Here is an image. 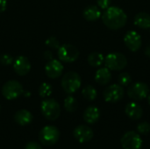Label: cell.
<instances>
[{
    "label": "cell",
    "mask_w": 150,
    "mask_h": 149,
    "mask_svg": "<svg viewBox=\"0 0 150 149\" xmlns=\"http://www.w3.org/2000/svg\"><path fill=\"white\" fill-rule=\"evenodd\" d=\"M103 23L111 30H119L127 22V15L118 6H109L102 14Z\"/></svg>",
    "instance_id": "obj_1"
},
{
    "label": "cell",
    "mask_w": 150,
    "mask_h": 149,
    "mask_svg": "<svg viewBox=\"0 0 150 149\" xmlns=\"http://www.w3.org/2000/svg\"><path fill=\"white\" fill-rule=\"evenodd\" d=\"M105 65L110 70L120 71L124 69L127 65V57L119 52H112L105 57Z\"/></svg>",
    "instance_id": "obj_2"
},
{
    "label": "cell",
    "mask_w": 150,
    "mask_h": 149,
    "mask_svg": "<svg viewBox=\"0 0 150 149\" xmlns=\"http://www.w3.org/2000/svg\"><path fill=\"white\" fill-rule=\"evenodd\" d=\"M82 80L80 76L74 71L67 72L62 79V87L68 94H73L81 87Z\"/></svg>",
    "instance_id": "obj_3"
},
{
    "label": "cell",
    "mask_w": 150,
    "mask_h": 149,
    "mask_svg": "<svg viewBox=\"0 0 150 149\" xmlns=\"http://www.w3.org/2000/svg\"><path fill=\"white\" fill-rule=\"evenodd\" d=\"M40 109L43 116L50 121L56 120L61 114V106L58 102L53 98L43 100Z\"/></svg>",
    "instance_id": "obj_4"
},
{
    "label": "cell",
    "mask_w": 150,
    "mask_h": 149,
    "mask_svg": "<svg viewBox=\"0 0 150 149\" xmlns=\"http://www.w3.org/2000/svg\"><path fill=\"white\" fill-rule=\"evenodd\" d=\"M59 138L60 132L58 128L54 126H44L39 133V139L40 142L45 146H52L55 144Z\"/></svg>",
    "instance_id": "obj_5"
},
{
    "label": "cell",
    "mask_w": 150,
    "mask_h": 149,
    "mask_svg": "<svg viewBox=\"0 0 150 149\" xmlns=\"http://www.w3.org/2000/svg\"><path fill=\"white\" fill-rule=\"evenodd\" d=\"M127 93L131 99L135 101H141L146 98L149 94V87L145 83L137 82L128 86Z\"/></svg>",
    "instance_id": "obj_6"
},
{
    "label": "cell",
    "mask_w": 150,
    "mask_h": 149,
    "mask_svg": "<svg viewBox=\"0 0 150 149\" xmlns=\"http://www.w3.org/2000/svg\"><path fill=\"white\" fill-rule=\"evenodd\" d=\"M24 92L21 83L16 80H10L6 82L2 87V95L7 100H13L18 98Z\"/></svg>",
    "instance_id": "obj_7"
},
{
    "label": "cell",
    "mask_w": 150,
    "mask_h": 149,
    "mask_svg": "<svg viewBox=\"0 0 150 149\" xmlns=\"http://www.w3.org/2000/svg\"><path fill=\"white\" fill-rule=\"evenodd\" d=\"M123 149H142V140L140 134L134 131L127 132L120 140Z\"/></svg>",
    "instance_id": "obj_8"
},
{
    "label": "cell",
    "mask_w": 150,
    "mask_h": 149,
    "mask_svg": "<svg viewBox=\"0 0 150 149\" xmlns=\"http://www.w3.org/2000/svg\"><path fill=\"white\" fill-rule=\"evenodd\" d=\"M124 88L120 84H112L104 90V99L108 103H117L124 97Z\"/></svg>",
    "instance_id": "obj_9"
},
{
    "label": "cell",
    "mask_w": 150,
    "mask_h": 149,
    "mask_svg": "<svg viewBox=\"0 0 150 149\" xmlns=\"http://www.w3.org/2000/svg\"><path fill=\"white\" fill-rule=\"evenodd\" d=\"M58 57L64 62H73L79 57V51L73 45L64 44L58 48Z\"/></svg>",
    "instance_id": "obj_10"
},
{
    "label": "cell",
    "mask_w": 150,
    "mask_h": 149,
    "mask_svg": "<svg viewBox=\"0 0 150 149\" xmlns=\"http://www.w3.org/2000/svg\"><path fill=\"white\" fill-rule=\"evenodd\" d=\"M124 43L126 47L132 52H137L140 50L142 45V40L141 35L135 31H128L124 37Z\"/></svg>",
    "instance_id": "obj_11"
},
{
    "label": "cell",
    "mask_w": 150,
    "mask_h": 149,
    "mask_svg": "<svg viewBox=\"0 0 150 149\" xmlns=\"http://www.w3.org/2000/svg\"><path fill=\"white\" fill-rule=\"evenodd\" d=\"M73 135L75 139L80 143H86L92 140L94 133L90 126L85 125H80L75 128Z\"/></svg>",
    "instance_id": "obj_12"
},
{
    "label": "cell",
    "mask_w": 150,
    "mask_h": 149,
    "mask_svg": "<svg viewBox=\"0 0 150 149\" xmlns=\"http://www.w3.org/2000/svg\"><path fill=\"white\" fill-rule=\"evenodd\" d=\"M45 71L48 77L54 79L59 77L63 71V65L58 60L52 59L45 66Z\"/></svg>",
    "instance_id": "obj_13"
},
{
    "label": "cell",
    "mask_w": 150,
    "mask_h": 149,
    "mask_svg": "<svg viewBox=\"0 0 150 149\" xmlns=\"http://www.w3.org/2000/svg\"><path fill=\"white\" fill-rule=\"evenodd\" d=\"M13 68L18 76H25L31 69V63L25 56H18L13 62Z\"/></svg>",
    "instance_id": "obj_14"
},
{
    "label": "cell",
    "mask_w": 150,
    "mask_h": 149,
    "mask_svg": "<svg viewBox=\"0 0 150 149\" xmlns=\"http://www.w3.org/2000/svg\"><path fill=\"white\" fill-rule=\"evenodd\" d=\"M125 112L130 119L138 120L143 115V109L139 104L135 102H131L126 105Z\"/></svg>",
    "instance_id": "obj_15"
},
{
    "label": "cell",
    "mask_w": 150,
    "mask_h": 149,
    "mask_svg": "<svg viewBox=\"0 0 150 149\" xmlns=\"http://www.w3.org/2000/svg\"><path fill=\"white\" fill-rule=\"evenodd\" d=\"M33 115L27 110H19L14 114V120L15 122L22 126L29 125L33 121Z\"/></svg>",
    "instance_id": "obj_16"
},
{
    "label": "cell",
    "mask_w": 150,
    "mask_h": 149,
    "mask_svg": "<svg viewBox=\"0 0 150 149\" xmlns=\"http://www.w3.org/2000/svg\"><path fill=\"white\" fill-rule=\"evenodd\" d=\"M100 118V111L96 106H89L83 112V119L87 124H95Z\"/></svg>",
    "instance_id": "obj_17"
},
{
    "label": "cell",
    "mask_w": 150,
    "mask_h": 149,
    "mask_svg": "<svg viewBox=\"0 0 150 149\" xmlns=\"http://www.w3.org/2000/svg\"><path fill=\"white\" fill-rule=\"evenodd\" d=\"M112 80V73L111 70L105 67L99 68L95 74V81L100 85H106Z\"/></svg>",
    "instance_id": "obj_18"
},
{
    "label": "cell",
    "mask_w": 150,
    "mask_h": 149,
    "mask_svg": "<svg viewBox=\"0 0 150 149\" xmlns=\"http://www.w3.org/2000/svg\"><path fill=\"white\" fill-rule=\"evenodd\" d=\"M83 18L88 21H95L98 19L102 14L100 8L97 5H89L83 11Z\"/></svg>",
    "instance_id": "obj_19"
},
{
    "label": "cell",
    "mask_w": 150,
    "mask_h": 149,
    "mask_svg": "<svg viewBox=\"0 0 150 149\" xmlns=\"http://www.w3.org/2000/svg\"><path fill=\"white\" fill-rule=\"evenodd\" d=\"M134 25L142 29H150V14L142 11L135 15Z\"/></svg>",
    "instance_id": "obj_20"
},
{
    "label": "cell",
    "mask_w": 150,
    "mask_h": 149,
    "mask_svg": "<svg viewBox=\"0 0 150 149\" xmlns=\"http://www.w3.org/2000/svg\"><path fill=\"white\" fill-rule=\"evenodd\" d=\"M105 61V57L102 54L93 52L88 56V63L91 67H100Z\"/></svg>",
    "instance_id": "obj_21"
},
{
    "label": "cell",
    "mask_w": 150,
    "mask_h": 149,
    "mask_svg": "<svg viewBox=\"0 0 150 149\" xmlns=\"http://www.w3.org/2000/svg\"><path fill=\"white\" fill-rule=\"evenodd\" d=\"M82 95L83 97L86 99V100H89V101H93L97 98V90L91 86V85H87L85 86L83 90H82Z\"/></svg>",
    "instance_id": "obj_22"
},
{
    "label": "cell",
    "mask_w": 150,
    "mask_h": 149,
    "mask_svg": "<svg viewBox=\"0 0 150 149\" xmlns=\"http://www.w3.org/2000/svg\"><path fill=\"white\" fill-rule=\"evenodd\" d=\"M78 107V103L76 101V99L72 97V96H69L65 98L64 100V108L67 112H74L76 111Z\"/></svg>",
    "instance_id": "obj_23"
},
{
    "label": "cell",
    "mask_w": 150,
    "mask_h": 149,
    "mask_svg": "<svg viewBox=\"0 0 150 149\" xmlns=\"http://www.w3.org/2000/svg\"><path fill=\"white\" fill-rule=\"evenodd\" d=\"M53 92V88L52 86L47 83H41V85L40 86V89H39V95L45 98V97H49Z\"/></svg>",
    "instance_id": "obj_24"
},
{
    "label": "cell",
    "mask_w": 150,
    "mask_h": 149,
    "mask_svg": "<svg viewBox=\"0 0 150 149\" xmlns=\"http://www.w3.org/2000/svg\"><path fill=\"white\" fill-rule=\"evenodd\" d=\"M118 82H119V84H120L123 87L124 86H129L131 82H132V77H131L129 73L122 72L118 76Z\"/></svg>",
    "instance_id": "obj_25"
},
{
    "label": "cell",
    "mask_w": 150,
    "mask_h": 149,
    "mask_svg": "<svg viewBox=\"0 0 150 149\" xmlns=\"http://www.w3.org/2000/svg\"><path fill=\"white\" fill-rule=\"evenodd\" d=\"M137 132L140 134H148L150 133V124L149 122H142L137 126Z\"/></svg>",
    "instance_id": "obj_26"
},
{
    "label": "cell",
    "mask_w": 150,
    "mask_h": 149,
    "mask_svg": "<svg viewBox=\"0 0 150 149\" xmlns=\"http://www.w3.org/2000/svg\"><path fill=\"white\" fill-rule=\"evenodd\" d=\"M46 45H47V47H51V48H57V49H58V48L60 47V43H59L58 40H57L55 37H54V36L48 38V39L46 40Z\"/></svg>",
    "instance_id": "obj_27"
},
{
    "label": "cell",
    "mask_w": 150,
    "mask_h": 149,
    "mask_svg": "<svg viewBox=\"0 0 150 149\" xmlns=\"http://www.w3.org/2000/svg\"><path fill=\"white\" fill-rule=\"evenodd\" d=\"M0 61L3 65L4 66H8V65H11L13 63V58L11 55L10 54H3L1 57H0Z\"/></svg>",
    "instance_id": "obj_28"
},
{
    "label": "cell",
    "mask_w": 150,
    "mask_h": 149,
    "mask_svg": "<svg viewBox=\"0 0 150 149\" xmlns=\"http://www.w3.org/2000/svg\"><path fill=\"white\" fill-rule=\"evenodd\" d=\"M111 2H112V0H97L98 6L102 10L107 9L111 5Z\"/></svg>",
    "instance_id": "obj_29"
},
{
    "label": "cell",
    "mask_w": 150,
    "mask_h": 149,
    "mask_svg": "<svg viewBox=\"0 0 150 149\" xmlns=\"http://www.w3.org/2000/svg\"><path fill=\"white\" fill-rule=\"evenodd\" d=\"M25 149H42V147L39 143H37V142L31 141V142H28L25 145Z\"/></svg>",
    "instance_id": "obj_30"
},
{
    "label": "cell",
    "mask_w": 150,
    "mask_h": 149,
    "mask_svg": "<svg viewBox=\"0 0 150 149\" xmlns=\"http://www.w3.org/2000/svg\"><path fill=\"white\" fill-rule=\"evenodd\" d=\"M7 7V0H0V12L5 11Z\"/></svg>",
    "instance_id": "obj_31"
},
{
    "label": "cell",
    "mask_w": 150,
    "mask_h": 149,
    "mask_svg": "<svg viewBox=\"0 0 150 149\" xmlns=\"http://www.w3.org/2000/svg\"><path fill=\"white\" fill-rule=\"evenodd\" d=\"M44 56H45L46 59H48V60H52V57H53L52 53L49 52V51H46V52L44 53Z\"/></svg>",
    "instance_id": "obj_32"
},
{
    "label": "cell",
    "mask_w": 150,
    "mask_h": 149,
    "mask_svg": "<svg viewBox=\"0 0 150 149\" xmlns=\"http://www.w3.org/2000/svg\"><path fill=\"white\" fill-rule=\"evenodd\" d=\"M145 54L148 56V57H149L150 58V44H149L147 47H146V48H145Z\"/></svg>",
    "instance_id": "obj_33"
},
{
    "label": "cell",
    "mask_w": 150,
    "mask_h": 149,
    "mask_svg": "<svg viewBox=\"0 0 150 149\" xmlns=\"http://www.w3.org/2000/svg\"><path fill=\"white\" fill-rule=\"evenodd\" d=\"M147 98H148V103H149V105H150V93L148 95V97H147Z\"/></svg>",
    "instance_id": "obj_34"
},
{
    "label": "cell",
    "mask_w": 150,
    "mask_h": 149,
    "mask_svg": "<svg viewBox=\"0 0 150 149\" xmlns=\"http://www.w3.org/2000/svg\"><path fill=\"white\" fill-rule=\"evenodd\" d=\"M0 110H1V106H0Z\"/></svg>",
    "instance_id": "obj_35"
}]
</instances>
